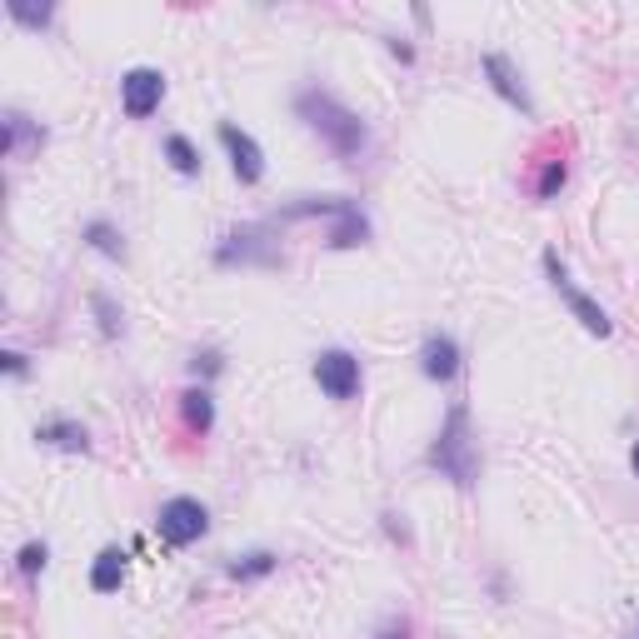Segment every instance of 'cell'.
Segmentation results:
<instances>
[{
  "label": "cell",
  "instance_id": "cell-1",
  "mask_svg": "<svg viewBox=\"0 0 639 639\" xmlns=\"http://www.w3.org/2000/svg\"><path fill=\"white\" fill-rule=\"evenodd\" d=\"M296 111H300V121H305L340 160H360V155H365V146H369L365 121H360L350 105H340L330 90H300Z\"/></svg>",
  "mask_w": 639,
  "mask_h": 639
},
{
  "label": "cell",
  "instance_id": "cell-2",
  "mask_svg": "<svg viewBox=\"0 0 639 639\" xmlns=\"http://www.w3.org/2000/svg\"><path fill=\"white\" fill-rule=\"evenodd\" d=\"M430 465L440 469L444 479H455L460 490H469V485H475L479 455H475V440H469V410L465 405H450L440 440L430 444Z\"/></svg>",
  "mask_w": 639,
  "mask_h": 639
},
{
  "label": "cell",
  "instance_id": "cell-3",
  "mask_svg": "<svg viewBox=\"0 0 639 639\" xmlns=\"http://www.w3.org/2000/svg\"><path fill=\"white\" fill-rule=\"evenodd\" d=\"M296 215H335L330 250H355V246H365V235H369L365 210L355 200H300V205L285 210V221H296Z\"/></svg>",
  "mask_w": 639,
  "mask_h": 639
},
{
  "label": "cell",
  "instance_id": "cell-4",
  "mask_svg": "<svg viewBox=\"0 0 639 639\" xmlns=\"http://www.w3.org/2000/svg\"><path fill=\"white\" fill-rule=\"evenodd\" d=\"M155 529H160V540L175 544V550H180V544H196L210 529V510L200 500H190V494H175V500L160 504Z\"/></svg>",
  "mask_w": 639,
  "mask_h": 639
},
{
  "label": "cell",
  "instance_id": "cell-5",
  "mask_svg": "<svg viewBox=\"0 0 639 639\" xmlns=\"http://www.w3.org/2000/svg\"><path fill=\"white\" fill-rule=\"evenodd\" d=\"M544 275H550V285H554V290H560V300H565V305H569V315H575V320H579V325H585V330H590V335H600V340H604V335L615 330V325H610V315H604V310L594 305V300L585 296V290H579L575 280H569L565 260L554 255V250H544Z\"/></svg>",
  "mask_w": 639,
  "mask_h": 639
},
{
  "label": "cell",
  "instance_id": "cell-6",
  "mask_svg": "<svg viewBox=\"0 0 639 639\" xmlns=\"http://www.w3.org/2000/svg\"><path fill=\"white\" fill-rule=\"evenodd\" d=\"M160 100H165V75L150 71V65H136V71L121 75V111L130 121H146V115L160 111Z\"/></svg>",
  "mask_w": 639,
  "mask_h": 639
},
{
  "label": "cell",
  "instance_id": "cell-7",
  "mask_svg": "<svg viewBox=\"0 0 639 639\" xmlns=\"http://www.w3.org/2000/svg\"><path fill=\"white\" fill-rule=\"evenodd\" d=\"M221 146H225V155H230V171H235V180L240 185L265 180V150L255 146L250 130H240L235 121H221Z\"/></svg>",
  "mask_w": 639,
  "mask_h": 639
},
{
  "label": "cell",
  "instance_id": "cell-8",
  "mask_svg": "<svg viewBox=\"0 0 639 639\" xmlns=\"http://www.w3.org/2000/svg\"><path fill=\"white\" fill-rule=\"evenodd\" d=\"M315 385L330 400H350V394L360 390V360L350 355V350H325V355H315Z\"/></svg>",
  "mask_w": 639,
  "mask_h": 639
},
{
  "label": "cell",
  "instance_id": "cell-9",
  "mask_svg": "<svg viewBox=\"0 0 639 639\" xmlns=\"http://www.w3.org/2000/svg\"><path fill=\"white\" fill-rule=\"evenodd\" d=\"M479 71H485V80L494 86V96H500V100H510V105H515V111H525V115L535 111V100H529L525 80H519V71L504 61V55H485V61H479Z\"/></svg>",
  "mask_w": 639,
  "mask_h": 639
},
{
  "label": "cell",
  "instance_id": "cell-10",
  "mask_svg": "<svg viewBox=\"0 0 639 639\" xmlns=\"http://www.w3.org/2000/svg\"><path fill=\"white\" fill-rule=\"evenodd\" d=\"M419 369L440 385L455 380L460 375V344L450 340V335H425V344H419Z\"/></svg>",
  "mask_w": 639,
  "mask_h": 639
},
{
  "label": "cell",
  "instance_id": "cell-11",
  "mask_svg": "<svg viewBox=\"0 0 639 639\" xmlns=\"http://www.w3.org/2000/svg\"><path fill=\"white\" fill-rule=\"evenodd\" d=\"M40 444H55V450H71V455H86L90 450V435L86 425H75V419H50V425H40L36 430Z\"/></svg>",
  "mask_w": 639,
  "mask_h": 639
},
{
  "label": "cell",
  "instance_id": "cell-12",
  "mask_svg": "<svg viewBox=\"0 0 639 639\" xmlns=\"http://www.w3.org/2000/svg\"><path fill=\"white\" fill-rule=\"evenodd\" d=\"M125 585V550H100L96 565H90V590L96 594H115Z\"/></svg>",
  "mask_w": 639,
  "mask_h": 639
},
{
  "label": "cell",
  "instance_id": "cell-13",
  "mask_svg": "<svg viewBox=\"0 0 639 639\" xmlns=\"http://www.w3.org/2000/svg\"><path fill=\"white\" fill-rule=\"evenodd\" d=\"M180 415L196 435H210V425H215V400H210V390H185L180 394Z\"/></svg>",
  "mask_w": 639,
  "mask_h": 639
},
{
  "label": "cell",
  "instance_id": "cell-14",
  "mask_svg": "<svg viewBox=\"0 0 639 639\" xmlns=\"http://www.w3.org/2000/svg\"><path fill=\"white\" fill-rule=\"evenodd\" d=\"M30 140V146H46V130H30V121H25L21 111L5 115V140H0V150L5 155H21V146Z\"/></svg>",
  "mask_w": 639,
  "mask_h": 639
},
{
  "label": "cell",
  "instance_id": "cell-15",
  "mask_svg": "<svg viewBox=\"0 0 639 639\" xmlns=\"http://www.w3.org/2000/svg\"><path fill=\"white\" fill-rule=\"evenodd\" d=\"M225 569H230L235 579H260V575H271V569H275V554L271 550H255V554H246V560H230Z\"/></svg>",
  "mask_w": 639,
  "mask_h": 639
},
{
  "label": "cell",
  "instance_id": "cell-16",
  "mask_svg": "<svg viewBox=\"0 0 639 639\" xmlns=\"http://www.w3.org/2000/svg\"><path fill=\"white\" fill-rule=\"evenodd\" d=\"M165 155H171V165H175L180 175H200V155H196V146H190L185 136H171V140H165Z\"/></svg>",
  "mask_w": 639,
  "mask_h": 639
},
{
  "label": "cell",
  "instance_id": "cell-17",
  "mask_svg": "<svg viewBox=\"0 0 639 639\" xmlns=\"http://www.w3.org/2000/svg\"><path fill=\"white\" fill-rule=\"evenodd\" d=\"M86 240L100 250V255H111V260H121V255H125V246H121V235H115V225H105V221H96V225H90V230H86Z\"/></svg>",
  "mask_w": 639,
  "mask_h": 639
},
{
  "label": "cell",
  "instance_id": "cell-18",
  "mask_svg": "<svg viewBox=\"0 0 639 639\" xmlns=\"http://www.w3.org/2000/svg\"><path fill=\"white\" fill-rule=\"evenodd\" d=\"M46 560H50V550H46L40 540H30L21 554H15V565H21V575H40V569H46Z\"/></svg>",
  "mask_w": 639,
  "mask_h": 639
},
{
  "label": "cell",
  "instance_id": "cell-19",
  "mask_svg": "<svg viewBox=\"0 0 639 639\" xmlns=\"http://www.w3.org/2000/svg\"><path fill=\"white\" fill-rule=\"evenodd\" d=\"M565 160H550L544 165V175H540V200H554V190H565Z\"/></svg>",
  "mask_w": 639,
  "mask_h": 639
},
{
  "label": "cell",
  "instance_id": "cell-20",
  "mask_svg": "<svg viewBox=\"0 0 639 639\" xmlns=\"http://www.w3.org/2000/svg\"><path fill=\"white\" fill-rule=\"evenodd\" d=\"M5 11H11L21 25H36V30H40V25H50V15H55L50 5H46V11H36V5H21V0H5Z\"/></svg>",
  "mask_w": 639,
  "mask_h": 639
},
{
  "label": "cell",
  "instance_id": "cell-21",
  "mask_svg": "<svg viewBox=\"0 0 639 639\" xmlns=\"http://www.w3.org/2000/svg\"><path fill=\"white\" fill-rule=\"evenodd\" d=\"M96 315H100V330H105V335H121V330H125L121 310H115V305H111V300H105V296H96Z\"/></svg>",
  "mask_w": 639,
  "mask_h": 639
},
{
  "label": "cell",
  "instance_id": "cell-22",
  "mask_svg": "<svg viewBox=\"0 0 639 639\" xmlns=\"http://www.w3.org/2000/svg\"><path fill=\"white\" fill-rule=\"evenodd\" d=\"M5 375H15V380H25V375H30V365H25L21 350H5Z\"/></svg>",
  "mask_w": 639,
  "mask_h": 639
},
{
  "label": "cell",
  "instance_id": "cell-23",
  "mask_svg": "<svg viewBox=\"0 0 639 639\" xmlns=\"http://www.w3.org/2000/svg\"><path fill=\"white\" fill-rule=\"evenodd\" d=\"M375 639H405V629H385V635H375Z\"/></svg>",
  "mask_w": 639,
  "mask_h": 639
},
{
  "label": "cell",
  "instance_id": "cell-24",
  "mask_svg": "<svg viewBox=\"0 0 639 639\" xmlns=\"http://www.w3.org/2000/svg\"><path fill=\"white\" fill-rule=\"evenodd\" d=\"M629 465H635V475H639V440H635V450H629Z\"/></svg>",
  "mask_w": 639,
  "mask_h": 639
}]
</instances>
